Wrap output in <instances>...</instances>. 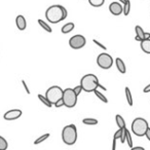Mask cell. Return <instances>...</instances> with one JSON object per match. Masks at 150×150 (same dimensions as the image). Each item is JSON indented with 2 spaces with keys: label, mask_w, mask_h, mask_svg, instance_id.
Segmentation results:
<instances>
[{
  "label": "cell",
  "mask_w": 150,
  "mask_h": 150,
  "mask_svg": "<svg viewBox=\"0 0 150 150\" xmlns=\"http://www.w3.org/2000/svg\"><path fill=\"white\" fill-rule=\"evenodd\" d=\"M45 18L52 24H57L64 21V19H63V6L58 4L50 6L45 11Z\"/></svg>",
  "instance_id": "cell-1"
},
{
  "label": "cell",
  "mask_w": 150,
  "mask_h": 150,
  "mask_svg": "<svg viewBox=\"0 0 150 150\" xmlns=\"http://www.w3.org/2000/svg\"><path fill=\"white\" fill-rule=\"evenodd\" d=\"M99 84H100V82H99L98 77L95 74H92V73L84 75L80 80V86L82 88V91L86 93H92L96 91Z\"/></svg>",
  "instance_id": "cell-2"
},
{
  "label": "cell",
  "mask_w": 150,
  "mask_h": 150,
  "mask_svg": "<svg viewBox=\"0 0 150 150\" xmlns=\"http://www.w3.org/2000/svg\"><path fill=\"white\" fill-rule=\"evenodd\" d=\"M62 140L66 145H74L77 141V129L74 125H69L63 129Z\"/></svg>",
  "instance_id": "cell-3"
},
{
  "label": "cell",
  "mask_w": 150,
  "mask_h": 150,
  "mask_svg": "<svg viewBox=\"0 0 150 150\" xmlns=\"http://www.w3.org/2000/svg\"><path fill=\"white\" fill-rule=\"evenodd\" d=\"M149 127L147 120L142 117H137L133 120L132 122V132L134 135H136L137 137H143L145 136L146 131Z\"/></svg>",
  "instance_id": "cell-4"
},
{
  "label": "cell",
  "mask_w": 150,
  "mask_h": 150,
  "mask_svg": "<svg viewBox=\"0 0 150 150\" xmlns=\"http://www.w3.org/2000/svg\"><path fill=\"white\" fill-rule=\"evenodd\" d=\"M63 92H64V90H62L60 86H52L46 91L45 98L50 101V104L54 105L59 100H61L63 98Z\"/></svg>",
  "instance_id": "cell-5"
},
{
  "label": "cell",
  "mask_w": 150,
  "mask_h": 150,
  "mask_svg": "<svg viewBox=\"0 0 150 150\" xmlns=\"http://www.w3.org/2000/svg\"><path fill=\"white\" fill-rule=\"evenodd\" d=\"M63 102H64V106L68 107V108H73L75 105L77 104V96L75 95L73 88H66L63 92Z\"/></svg>",
  "instance_id": "cell-6"
},
{
  "label": "cell",
  "mask_w": 150,
  "mask_h": 150,
  "mask_svg": "<svg viewBox=\"0 0 150 150\" xmlns=\"http://www.w3.org/2000/svg\"><path fill=\"white\" fill-rule=\"evenodd\" d=\"M97 64L99 65V67L102 69H110L113 65V58L107 52H102L98 56L97 58Z\"/></svg>",
  "instance_id": "cell-7"
},
{
  "label": "cell",
  "mask_w": 150,
  "mask_h": 150,
  "mask_svg": "<svg viewBox=\"0 0 150 150\" xmlns=\"http://www.w3.org/2000/svg\"><path fill=\"white\" fill-rule=\"evenodd\" d=\"M86 44V39L82 35H74L69 39V45L73 50H80Z\"/></svg>",
  "instance_id": "cell-8"
},
{
  "label": "cell",
  "mask_w": 150,
  "mask_h": 150,
  "mask_svg": "<svg viewBox=\"0 0 150 150\" xmlns=\"http://www.w3.org/2000/svg\"><path fill=\"white\" fill-rule=\"evenodd\" d=\"M21 116H22V110H20V109H11V110L4 113L3 118L5 120H16V119L20 118Z\"/></svg>",
  "instance_id": "cell-9"
},
{
  "label": "cell",
  "mask_w": 150,
  "mask_h": 150,
  "mask_svg": "<svg viewBox=\"0 0 150 150\" xmlns=\"http://www.w3.org/2000/svg\"><path fill=\"white\" fill-rule=\"evenodd\" d=\"M109 11L112 13L113 16H120L123 11V6L121 3L119 2H112L109 5Z\"/></svg>",
  "instance_id": "cell-10"
},
{
  "label": "cell",
  "mask_w": 150,
  "mask_h": 150,
  "mask_svg": "<svg viewBox=\"0 0 150 150\" xmlns=\"http://www.w3.org/2000/svg\"><path fill=\"white\" fill-rule=\"evenodd\" d=\"M16 24H17V27L19 30L21 31H24L27 27V22H26V19L24 18V16L19 15L17 18H16Z\"/></svg>",
  "instance_id": "cell-11"
},
{
  "label": "cell",
  "mask_w": 150,
  "mask_h": 150,
  "mask_svg": "<svg viewBox=\"0 0 150 150\" xmlns=\"http://www.w3.org/2000/svg\"><path fill=\"white\" fill-rule=\"evenodd\" d=\"M115 65H116L117 70H118L120 73L125 74V73L127 72V67H125V62H123V61L121 60L120 58H116V59H115Z\"/></svg>",
  "instance_id": "cell-12"
},
{
  "label": "cell",
  "mask_w": 150,
  "mask_h": 150,
  "mask_svg": "<svg viewBox=\"0 0 150 150\" xmlns=\"http://www.w3.org/2000/svg\"><path fill=\"white\" fill-rule=\"evenodd\" d=\"M135 32H136V37H135V40L137 41H140L141 42L142 40H144V30L143 28H141L140 26H136L135 27Z\"/></svg>",
  "instance_id": "cell-13"
},
{
  "label": "cell",
  "mask_w": 150,
  "mask_h": 150,
  "mask_svg": "<svg viewBox=\"0 0 150 150\" xmlns=\"http://www.w3.org/2000/svg\"><path fill=\"white\" fill-rule=\"evenodd\" d=\"M141 50L150 54V39H144L141 41Z\"/></svg>",
  "instance_id": "cell-14"
},
{
  "label": "cell",
  "mask_w": 150,
  "mask_h": 150,
  "mask_svg": "<svg viewBox=\"0 0 150 150\" xmlns=\"http://www.w3.org/2000/svg\"><path fill=\"white\" fill-rule=\"evenodd\" d=\"M74 28H75L74 23H72V22H70V23H67V24H65V25L62 27V33L63 34L70 33V32L72 31Z\"/></svg>",
  "instance_id": "cell-15"
},
{
  "label": "cell",
  "mask_w": 150,
  "mask_h": 150,
  "mask_svg": "<svg viewBox=\"0 0 150 150\" xmlns=\"http://www.w3.org/2000/svg\"><path fill=\"white\" fill-rule=\"evenodd\" d=\"M115 121H116V125H117V127H118V129H125V127H125V121L121 115L117 114L116 116H115Z\"/></svg>",
  "instance_id": "cell-16"
},
{
  "label": "cell",
  "mask_w": 150,
  "mask_h": 150,
  "mask_svg": "<svg viewBox=\"0 0 150 150\" xmlns=\"http://www.w3.org/2000/svg\"><path fill=\"white\" fill-rule=\"evenodd\" d=\"M38 24H39L40 27H41L42 29H44V31L48 32V33H52V27H50V26L48 25L47 23H45L43 20H38Z\"/></svg>",
  "instance_id": "cell-17"
},
{
  "label": "cell",
  "mask_w": 150,
  "mask_h": 150,
  "mask_svg": "<svg viewBox=\"0 0 150 150\" xmlns=\"http://www.w3.org/2000/svg\"><path fill=\"white\" fill-rule=\"evenodd\" d=\"M125 98H127V104L129 106H133V97H132V93H131V90L129 88H125Z\"/></svg>",
  "instance_id": "cell-18"
},
{
  "label": "cell",
  "mask_w": 150,
  "mask_h": 150,
  "mask_svg": "<svg viewBox=\"0 0 150 150\" xmlns=\"http://www.w3.org/2000/svg\"><path fill=\"white\" fill-rule=\"evenodd\" d=\"M50 134H48V133H46V134H44V135L40 136L39 138H37V139L34 141V144H35V145H38V144L42 143V142H44L45 140H47L48 138H50Z\"/></svg>",
  "instance_id": "cell-19"
},
{
  "label": "cell",
  "mask_w": 150,
  "mask_h": 150,
  "mask_svg": "<svg viewBox=\"0 0 150 150\" xmlns=\"http://www.w3.org/2000/svg\"><path fill=\"white\" fill-rule=\"evenodd\" d=\"M125 141H127V145H129V147L133 148V139H132V136H131V133H129V129H125Z\"/></svg>",
  "instance_id": "cell-20"
},
{
  "label": "cell",
  "mask_w": 150,
  "mask_h": 150,
  "mask_svg": "<svg viewBox=\"0 0 150 150\" xmlns=\"http://www.w3.org/2000/svg\"><path fill=\"white\" fill-rule=\"evenodd\" d=\"M123 6V11L122 13L125 16H129V11H131V1L129 0H127V2L122 5Z\"/></svg>",
  "instance_id": "cell-21"
},
{
  "label": "cell",
  "mask_w": 150,
  "mask_h": 150,
  "mask_svg": "<svg viewBox=\"0 0 150 150\" xmlns=\"http://www.w3.org/2000/svg\"><path fill=\"white\" fill-rule=\"evenodd\" d=\"M88 2L92 6L94 7H100L105 3V0H88Z\"/></svg>",
  "instance_id": "cell-22"
},
{
  "label": "cell",
  "mask_w": 150,
  "mask_h": 150,
  "mask_svg": "<svg viewBox=\"0 0 150 150\" xmlns=\"http://www.w3.org/2000/svg\"><path fill=\"white\" fill-rule=\"evenodd\" d=\"M82 122L88 125H98L99 121L97 120L96 118H84V119H82Z\"/></svg>",
  "instance_id": "cell-23"
},
{
  "label": "cell",
  "mask_w": 150,
  "mask_h": 150,
  "mask_svg": "<svg viewBox=\"0 0 150 150\" xmlns=\"http://www.w3.org/2000/svg\"><path fill=\"white\" fill-rule=\"evenodd\" d=\"M8 148V143L3 137L0 136V150H6Z\"/></svg>",
  "instance_id": "cell-24"
},
{
  "label": "cell",
  "mask_w": 150,
  "mask_h": 150,
  "mask_svg": "<svg viewBox=\"0 0 150 150\" xmlns=\"http://www.w3.org/2000/svg\"><path fill=\"white\" fill-rule=\"evenodd\" d=\"M37 97H38V99H39V100L41 101V102L43 103V104L45 105L46 107H48V108H50V107L52 106V105L50 104V101H48L47 99L45 98V96H42V95H40V94H39Z\"/></svg>",
  "instance_id": "cell-25"
},
{
  "label": "cell",
  "mask_w": 150,
  "mask_h": 150,
  "mask_svg": "<svg viewBox=\"0 0 150 150\" xmlns=\"http://www.w3.org/2000/svg\"><path fill=\"white\" fill-rule=\"evenodd\" d=\"M94 93H95V95H96L97 97H98L99 99H100L102 102H104V103H108V99L106 98V97L104 96V95L102 94L101 92H99V91H94Z\"/></svg>",
  "instance_id": "cell-26"
},
{
  "label": "cell",
  "mask_w": 150,
  "mask_h": 150,
  "mask_svg": "<svg viewBox=\"0 0 150 150\" xmlns=\"http://www.w3.org/2000/svg\"><path fill=\"white\" fill-rule=\"evenodd\" d=\"M122 131H123V129H117V131L115 132L114 136H113V139H114V140H118V139H120L121 134H122Z\"/></svg>",
  "instance_id": "cell-27"
},
{
  "label": "cell",
  "mask_w": 150,
  "mask_h": 150,
  "mask_svg": "<svg viewBox=\"0 0 150 150\" xmlns=\"http://www.w3.org/2000/svg\"><path fill=\"white\" fill-rule=\"evenodd\" d=\"M73 91H74L75 95H76V96L78 97V96H79L80 93L82 92V88H81V86H80V84H79V86H76L74 88H73Z\"/></svg>",
  "instance_id": "cell-28"
},
{
  "label": "cell",
  "mask_w": 150,
  "mask_h": 150,
  "mask_svg": "<svg viewBox=\"0 0 150 150\" xmlns=\"http://www.w3.org/2000/svg\"><path fill=\"white\" fill-rule=\"evenodd\" d=\"M93 42H94L95 44H97V45H98V46H100V47L102 48V50H107V48H106V46H105L104 44H102V43H101V42H99L97 39H93Z\"/></svg>",
  "instance_id": "cell-29"
},
{
  "label": "cell",
  "mask_w": 150,
  "mask_h": 150,
  "mask_svg": "<svg viewBox=\"0 0 150 150\" xmlns=\"http://www.w3.org/2000/svg\"><path fill=\"white\" fill-rule=\"evenodd\" d=\"M125 129H127V127H125V129H123L122 134H121V137H120V139H119L121 143H125Z\"/></svg>",
  "instance_id": "cell-30"
},
{
  "label": "cell",
  "mask_w": 150,
  "mask_h": 150,
  "mask_svg": "<svg viewBox=\"0 0 150 150\" xmlns=\"http://www.w3.org/2000/svg\"><path fill=\"white\" fill-rule=\"evenodd\" d=\"M22 84H23V86H24V88H25L26 93H27L28 95H30V90H29V88H28V86H27V83H26L25 80H22Z\"/></svg>",
  "instance_id": "cell-31"
},
{
  "label": "cell",
  "mask_w": 150,
  "mask_h": 150,
  "mask_svg": "<svg viewBox=\"0 0 150 150\" xmlns=\"http://www.w3.org/2000/svg\"><path fill=\"white\" fill-rule=\"evenodd\" d=\"M54 106L57 107V108H60V107L64 106V102H63V99H61V100H59L58 102L54 104Z\"/></svg>",
  "instance_id": "cell-32"
},
{
  "label": "cell",
  "mask_w": 150,
  "mask_h": 150,
  "mask_svg": "<svg viewBox=\"0 0 150 150\" xmlns=\"http://www.w3.org/2000/svg\"><path fill=\"white\" fill-rule=\"evenodd\" d=\"M67 16H68V11H67V9L65 8L64 6H63V19H66L67 18Z\"/></svg>",
  "instance_id": "cell-33"
},
{
  "label": "cell",
  "mask_w": 150,
  "mask_h": 150,
  "mask_svg": "<svg viewBox=\"0 0 150 150\" xmlns=\"http://www.w3.org/2000/svg\"><path fill=\"white\" fill-rule=\"evenodd\" d=\"M143 92L145 93V94H147V93H150V83L148 84V86H145V88L143 90Z\"/></svg>",
  "instance_id": "cell-34"
},
{
  "label": "cell",
  "mask_w": 150,
  "mask_h": 150,
  "mask_svg": "<svg viewBox=\"0 0 150 150\" xmlns=\"http://www.w3.org/2000/svg\"><path fill=\"white\" fill-rule=\"evenodd\" d=\"M145 136H146V138L148 139V141H150V127H148V129L146 131Z\"/></svg>",
  "instance_id": "cell-35"
},
{
  "label": "cell",
  "mask_w": 150,
  "mask_h": 150,
  "mask_svg": "<svg viewBox=\"0 0 150 150\" xmlns=\"http://www.w3.org/2000/svg\"><path fill=\"white\" fill-rule=\"evenodd\" d=\"M131 150H145V148L141 147V146H136V147L131 148Z\"/></svg>",
  "instance_id": "cell-36"
},
{
  "label": "cell",
  "mask_w": 150,
  "mask_h": 150,
  "mask_svg": "<svg viewBox=\"0 0 150 150\" xmlns=\"http://www.w3.org/2000/svg\"><path fill=\"white\" fill-rule=\"evenodd\" d=\"M116 141H117V140L113 139V142H112V150H116Z\"/></svg>",
  "instance_id": "cell-37"
},
{
  "label": "cell",
  "mask_w": 150,
  "mask_h": 150,
  "mask_svg": "<svg viewBox=\"0 0 150 150\" xmlns=\"http://www.w3.org/2000/svg\"><path fill=\"white\" fill-rule=\"evenodd\" d=\"M144 39H150V33L145 32V33H144Z\"/></svg>",
  "instance_id": "cell-38"
},
{
  "label": "cell",
  "mask_w": 150,
  "mask_h": 150,
  "mask_svg": "<svg viewBox=\"0 0 150 150\" xmlns=\"http://www.w3.org/2000/svg\"><path fill=\"white\" fill-rule=\"evenodd\" d=\"M98 88H100L101 90H103V91H107V88H105V86H103L102 84H99V86H98Z\"/></svg>",
  "instance_id": "cell-39"
},
{
  "label": "cell",
  "mask_w": 150,
  "mask_h": 150,
  "mask_svg": "<svg viewBox=\"0 0 150 150\" xmlns=\"http://www.w3.org/2000/svg\"><path fill=\"white\" fill-rule=\"evenodd\" d=\"M119 3H122V4H125V2H127V0H118Z\"/></svg>",
  "instance_id": "cell-40"
}]
</instances>
